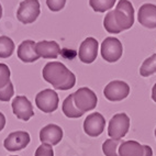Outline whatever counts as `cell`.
I'll return each instance as SVG.
<instances>
[{"label":"cell","mask_w":156,"mask_h":156,"mask_svg":"<svg viewBox=\"0 0 156 156\" xmlns=\"http://www.w3.org/2000/svg\"><path fill=\"white\" fill-rule=\"evenodd\" d=\"M43 79L57 90L72 89L76 84V76L61 62H50L43 67Z\"/></svg>","instance_id":"cell-1"},{"label":"cell","mask_w":156,"mask_h":156,"mask_svg":"<svg viewBox=\"0 0 156 156\" xmlns=\"http://www.w3.org/2000/svg\"><path fill=\"white\" fill-rule=\"evenodd\" d=\"M114 21L120 31L131 29L134 24V8L129 0H120L112 10Z\"/></svg>","instance_id":"cell-2"},{"label":"cell","mask_w":156,"mask_h":156,"mask_svg":"<svg viewBox=\"0 0 156 156\" xmlns=\"http://www.w3.org/2000/svg\"><path fill=\"white\" fill-rule=\"evenodd\" d=\"M130 129V118L126 113H117L111 118L108 126V135L113 140H122Z\"/></svg>","instance_id":"cell-3"},{"label":"cell","mask_w":156,"mask_h":156,"mask_svg":"<svg viewBox=\"0 0 156 156\" xmlns=\"http://www.w3.org/2000/svg\"><path fill=\"white\" fill-rule=\"evenodd\" d=\"M41 13L39 0H23L19 5L17 18L23 24L33 23Z\"/></svg>","instance_id":"cell-4"},{"label":"cell","mask_w":156,"mask_h":156,"mask_svg":"<svg viewBox=\"0 0 156 156\" xmlns=\"http://www.w3.org/2000/svg\"><path fill=\"white\" fill-rule=\"evenodd\" d=\"M101 56L108 63H115L122 57L123 46L117 37H106L101 43Z\"/></svg>","instance_id":"cell-5"},{"label":"cell","mask_w":156,"mask_h":156,"mask_svg":"<svg viewBox=\"0 0 156 156\" xmlns=\"http://www.w3.org/2000/svg\"><path fill=\"white\" fill-rule=\"evenodd\" d=\"M74 102L77 109L85 113L87 111H91L97 107L98 98L91 89L87 87H81L74 92Z\"/></svg>","instance_id":"cell-6"},{"label":"cell","mask_w":156,"mask_h":156,"mask_svg":"<svg viewBox=\"0 0 156 156\" xmlns=\"http://www.w3.org/2000/svg\"><path fill=\"white\" fill-rule=\"evenodd\" d=\"M59 98L57 92L52 89H44L35 97L36 107L44 113H52L58 108Z\"/></svg>","instance_id":"cell-7"},{"label":"cell","mask_w":156,"mask_h":156,"mask_svg":"<svg viewBox=\"0 0 156 156\" xmlns=\"http://www.w3.org/2000/svg\"><path fill=\"white\" fill-rule=\"evenodd\" d=\"M130 94V86L126 81L112 80L103 89L105 97L111 102H118L126 99Z\"/></svg>","instance_id":"cell-8"},{"label":"cell","mask_w":156,"mask_h":156,"mask_svg":"<svg viewBox=\"0 0 156 156\" xmlns=\"http://www.w3.org/2000/svg\"><path fill=\"white\" fill-rule=\"evenodd\" d=\"M106 120L101 113L92 112L91 114L87 115L84 121V131L90 137L99 136L105 130Z\"/></svg>","instance_id":"cell-9"},{"label":"cell","mask_w":156,"mask_h":156,"mask_svg":"<svg viewBox=\"0 0 156 156\" xmlns=\"http://www.w3.org/2000/svg\"><path fill=\"white\" fill-rule=\"evenodd\" d=\"M119 156H153V150L148 145H141L136 141L122 142L118 150Z\"/></svg>","instance_id":"cell-10"},{"label":"cell","mask_w":156,"mask_h":156,"mask_svg":"<svg viewBox=\"0 0 156 156\" xmlns=\"http://www.w3.org/2000/svg\"><path fill=\"white\" fill-rule=\"evenodd\" d=\"M99 43L95 37H87L81 42L78 51V57L85 64H91L98 55Z\"/></svg>","instance_id":"cell-11"},{"label":"cell","mask_w":156,"mask_h":156,"mask_svg":"<svg viewBox=\"0 0 156 156\" xmlns=\"http://www.w3.org/2000/svg\"><path fill=\"white\" fill-rule=\"evenodd\" d=\"M31 141L30 134L25 131H16L12 132L6 137L3 146L9 152H17L25 148Z\"/></svg>","instance_id":"cell-12"},{"label":"cell","mask_w":156,"mask_h":156,"mask_svg":"<svg viewBox=\"0 0 156 156\" xmlns=\"http://www.w3.org/2000/svg\"><path fill=\"white\" fill-rule=\"evenodd\" d=\"M12 111L14 115L22 121H29L34 115L33 106L25 96H17L12 101Z\"/></svg>","instance_id":"cell-13"},{"label":"cell","mask_w":156,"mask_h":156,"mask_svg":"<svg viewBox=\"0 0 156 156\" xmlns=\"http://www.w3.org/2000/svg\"><path fill=\"white\" fill-rule=\"evenodd\" d=\"M63 139V130L56 124H48L40 131V141L42 144L54 145L58 144Z\"/></svg>","instance_id":"cell-14"},{"label":"cell","mask_w":156,"mask_h":156,"mask_svg":"<svg viewBox=\"0 0 156 156\" xmlns=\"http://www.w3.org/2000/svg\"><path fill=\"white\" fill-rule=\"evenodd\" d=\"M139 22L147 29L156 28V6L153 3H144L140 7L137 14Z\"/></svg>","instance_id":"cell-15"},{"label":"cell","mask_w":156,"mask_h":156,"mask_svg":"<svg viewBox=\"0 0 156 156\" xmlns=\"http://www.w3.org/2000/svg\"><path fill=\"white\" fill-rule=\"evenodd\" d=\"M35 51L39 57L53 59L58 57L61 48L55 41H40L35 43Z\"/></svg>","instance_id":"cell-16"},{"label":"cell","mask_w":156,"mask_h":156,"mask_svg":"<svg viewBox=\"0 0 156 156\" xmlns=\"http://www.w3.org/2000/svg\"><path fill=\"white\" fill-rule=\"evenodd\" d=\"M18 57L23 63H33L40 58L35 51V42L32 40H25L19 45L17 51Z\"/></svg>","instance_id":"cell-17"},{"label":"cell","mask_w":156,"mask_h":156,"mask_svg":"<svg viewBox=\"0 0 156 156\" xmlns=\"http://www.w3.org/2000/svg\"><path fill=\"white\" fill-rule=\"evenodd\" d=\"M62 110H63V113L67 118H70V119H77V118H80L84 115V112H81L75 106L74 94H70L68 97H66V99L63 102V106H62Z\"/></svg>","instance_id":"cell-18"},{"label":"cell","mask_w":156,"mask_h":156,"mask_svg":"<svg viewBox=\"0 0 156 156\" xmlns=\"http://www.w3.org/2000/svg\"><path fill=\"white\" fill-rule=\"evenodd\" d=\"M14 43L6 35L0 36V58H8L14 52Z\"/></svg>","instance_id":"cell-19"},{"label":"cell","mask_w":156,"mask_h":156,"mask_svg":"<svg viewBox=\"0 0 156 156\" xmlns=\"http://www.w3.org/2000/svg\"><path fill=\"white\" fill-rule=\"evenodd\" d=\"M156 73V53L150 56L143 62L142 66L140 68V74L143 77H148Z\"/></svg>","instance_id":"cell-20"},{"label":"cell","mask_w":156,"mask_h":156,"mask_svg":"<svg viewBox=\"0 0 156 156\" xmlns=\"http://www.w3.org/2000/svg\"><path fill=\"white\" fill-rule=\"evenodd\" d=\"M121 140L108 139L102 144V152L106 156H119L118 148L121 144Z\"/></svg>","instance_id":"cell-21"},{"label":"cell","mask_w":156,"mask_h":156,"mask_svg":"<svg viewBox=\"0 0 156 156\" xmlns=\"http://www.w3.org/2000/svg\"><path fill=\"white\" fill-rule=\"evenodd\" d=\"M117 0H89V6L96 12H106L113 8Z\"/></svg>","instance_id":"cell-22"},{"label":"cell","mask_w":156,"mask_h":156,"mask_svg":"<svg viewBox=\"0 0 156 156\" xmlns=\"http://www.w3.org/2000/svg\"><path fill=\"white\" fill-rule=\"evenodd\" d=\"M103 27H105V29H106V31L108 32V33L118 34L121 32L120 29L118 28L115 21H114L112 11H109L108 13L106 14V17H105V19H103Z\"/></svg>","instance_id":"cell-23"},{"label":"cell","mask_w":156,"mask_h":156,"mask_svg":"<svg viewBox=\"0 0 156 156\" xmlns=\"http://www.w3.org/2000/svg\"><path fill=\"white\" fill-rule=\"evenodd\" d=\"M10 83V68L3 63H0V89Z\"/></svg>","instance_id":"cell-24"},{"label":"cell","mask_w":156,"mask_h":156,"mask_svg":"<svg viewBox=\"0 0 156 156\" xmlns=\"http://www.w3.org/2000/svg\"><path fill=\"white\" fill-rule=\"evenodd\" d=\"M14 95V87L11 81L7 85L6 87H3L0 89V101L2 102H8Z\"/></svg>","instance_id":"cell-25"},{"label":"cell","mask_w":156,"mask_h":156,"mask_svg":"<svg viewBox=\"0 0 156 156\" xmlns=\"http://www.w3.org/2000/svg\"><path fill=\"white\" fill-rule=\"evenodd\" d=\"M34 156H54L53 146L48 144H42L36 148Z\"/></svg>","instance_id":"cell-26"},{"label":"cell","mask_w":156,"mask_h":156,"mask_svg":"<svg viewBox=\"0 0 156 156\" xmlns=\"http://www.w3.org/2000/svg\"><path fill=\"white\" fill-rule=\"evenodd\" d=\"M66 0H46L48 9L53 12H58L65 7Z\"/></svg>","instance_id":"cell-27"},{"label":"cell","mask_w":156,"mask_h":156,"mask_svg":"<svg viewBox=\"0 0 156 156\" xmlns=\"http://www.w3.org/2000/svg\"><path fill=\"white\" fill-rule=\"evenodd\" d=\"M5 126H6V117L3 115L2 112H0V132L3 130Z\"/></svg>","instance_id":"cell-28"},{"label":"cell","mask_w":156,"mask_h":156,"mask_svg":"<svg viewBox=\"0 0 156 156\" xmlns=\"http://www.w3.org/2000/svg\"><path fill=\"white\" fill-rule=\"evenodd\" d=\"M152 99H153L154 102H156V84L152 88Z\"/></svg>","instance_id":"cell-29"},{"label":"cell","mask_w":156,"mask_h":156,"mask_svg":"<svg viewBox=\"0 0 156 156\" xmlns=\"http://www.w3.org/2000/svg\"><path fill=\"white\" fill-rule=\"evenodd\" d=\"M2 17V6H1V3H0V19Z\"/></svg>","instance_id":"cell-30"},{"label":"cell","mask_w":156,"mask_h":156,"mask_svg":"<svg viewBox=\"0 0 156 156\" xmlns=\"http://www.w3.org/2000/svg\"><path fill=\"white\" fill-rule=\"evenodd\" d=\"M155 137H156V129H155Z\"/></svg>","instance_id":"cell-31"},{"label":"cell","mask_w":156,"mask_h":156,"mask_svg":"<svg viewBox=\"0 0 156 156\" xmlns=\"http://www.w3.org/2000/svg\"><path fill=\"white\" fill-rule=\"evenodd\" d=\"M12 156H18V155H12Z\"/></svg>","instance_id":"cell-32"}]
</instances>
